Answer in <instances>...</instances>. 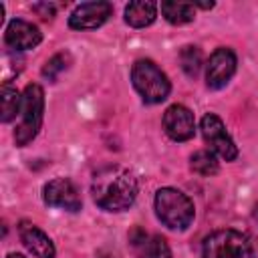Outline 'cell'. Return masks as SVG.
<instances>
[{
    "instance_id": "obj_1",
    "label": "cell",
    "mask_w": 258,
    "mask_h": 258,
    "mask_svg": "<svg viewBox=\"0 0 258 258\" xmlns=\"http://www.w3.org/2000/svg\"><path fill=\"white\" fill-rule=\"evenodd\" d=\"M91 194L101 210L123 212L137 198V179L121 165H107L95 173Z\"/></svg>"
},
{
    "instance_id": "obj_2",
    "label": "cell",
    "mask_w": 258,
    "mask_h": 258,
    "mask_svg": "<svg viewBox=\"0 0 258 258\" xmlns=\"http://www.w3.org/2000/svg\"><path fill=\"white\" fill-rule=\"evenodd\" d=\"M42 113H44V93H42V87L32 83V85H26L24 93H22V107H20V121L16 125V131H14V141L18 147H24L28 145L40 125H42Z\"/></svg>"
},
{
    "instance_id": "obj_3",
    "label": "cell",
    "mask_w": 258,
    "mask_h": 258,
    "mask_svg": "<svg viewBox=\"0 0 258 258\" xmlns=\"http://www.w3.org/2000/svg\"><path fill=\"white\" fill-rule=\"evenodd\" d=\"M155 214L171 230H185L194 222V202L173 187H161L155 194Z\"/></svg>"
},
{
    "instance_id": "obj_4",
    "label": "cell",
    "mask_w": 258,
    "mask_h": 258,
    "mask_svg": "<svg viewBox=\"0 0 258 258\" xmlns=\"http://www.w3.org/2000/svg\"><path fill=\"white\" fill-rule=\"evenodd\" d=\"M131 81H133V87L137 89V93L141 95V99L151 105L165 101L169 95V89H171L165 73L153 60H147V58H141L133 64Z\"/></svg>"
},
{
    "instance_id": "obj_5",
    "label": "cell",
    "mask_w": 258,
    "mask_h": 258,
    "mask_svg": "<svg viewBox=\"0 0 258 258\" xmlns=\"http://www.w3.org/2000/svg\"><path fill=\"white\" fill-rule=\"evenodd\" d=\"M204 258H256L248 238L236 230H216L204 240Z\"/></svg>"
},
{
    "instance_id": "obj_6",
    "label": "cell",
    "mask_w": 258,
    "mask_h": 258,
    "mask_svg": "<svg viewBox=\"0 0 258 258\" xmlns=\"http://www.w3.org/2000/svg\"><path fill=\"white\" fill-rule=\"evenodd\" d=\"M200 129H202L206 145L210 147V151L214 155H220L226 161H234L238 157V147L234 145L232 137L228 135V131L224 127V121L218 115L206 113L200 121Z\"/></svg>"
},
{
    "instance_id": "obj_7",
    "label": "cell",
    "mask_w": 258,
    "mask_h": 258,
    "mask_svg": "<svg viewBox=\"0 0 258 258\" xmlns=\"http://www.w3.org/2000/svg\"><path fill=\"white\" fill-rule=\"evenodd\" d=\"M44 204L52 208H62L67 212H79L83 206V200L79 196V189L75 183L67 177H54L44 185Z\"/></svg>"
},
{
    "instance_id": "obj_8",
    "label": "cell",
    "mask_w": 258,
    "mask_h": 258,
    "mask_svg": "<svg viewBox=\"0 0 258 258\" xmlns=\"http://www.w3.org/2000/svg\"><path fill=\"white\" fill-rule=\"evenodd\" d=\"M234 73H236V54L230 48L220 46L210 54L206 67V85L210 89H222L228 85Z\"/></svg>"
},
{
    "instance_id": "obj_9",
    "label": "cell",
    "mask_w": 258,
    "mask_h": 258,
    "mask_svg": "<svg viewBox=\"0 0 258 258\" xmlns=\"http://www.w3.org/2000/svg\"><path fill=\"white\" fill-rule=\"evenodd\" d=\"M163 129L173 141H187L196 133L194 113L183 105H171L163 113Z\"/></svg>"
},
{
    "instance_id": "obj_10",
    "label": "cell",
    "mask_w": 258,
    "mask_h": 258,
    "mask_svg": "<svg viewBox=\"0 0 258 258\" xmlns=\"http://www.w3.org/2000/svg\"><path fill=\"white\" fill-rule=\"evenodd\" d=\"M113 12L109 2H85L79 4L69 16V26L75 30H93L99 28Z\"/></svg>"
},
{
    "instance_id": "obj_11",
    "label": "cell",
    "mask_w": 258,
    "mask_h": 258,
    "mask_svg": "<svg viewBox=\"0 0 258 258\" xmlns=\"http://www.w3.org/2000/svg\"><path fill=\"white\" fill-rule=\"evenodd\" d=\"M129 244L137 258H171V250L163 236L149 234L141 228L129 232Z\"/></svg>"
},
{
    "instance_id": "obj_12",
    "label": "cell",
    "mask_w": 258,
    "mask_h": 258,
    "mask_svg": "<svg viewBox=\"0 0 258 258\" xmlns=\"http://www.w3.org/2000/svg\"><path fill=\"white\" fill-rule=\"evenodd\" d=\"M4 40L10 48H16V50H28V48H34L40 40H42V32L32 24V22H26L22 18H14L10 20V24L6 26V32H4Z\"/></svg>"
},
{
    "instance_id": "obj_13",
    "label": "cell",
    "mask_w": 258,
    "mask_h": 258,
    "mask_svg": "<svg viewBox=\"0 0 258 258\" xmlns=\"http://www.w3.org/2000/svg\"><path fill=\"white\" fill-rule=\"evenodd\" d=\"M18 234H20L22 244H24L36 258H54V254H56L54 244H52V240H50L40 228H36V226L30 224V222H20Z\"/></svg>"
},
{
    "instance_id": "obj_14",
    "label": "cell",
    "mask_w": 258,
    "mask_h": 258,
    "mask_svg": "<svg viewBox=\"0 0 258 258\" xmlns=\"http://www.w3.org/2000/svg\"><path fill=\"white\" fill-rule=\"evenodd\" d=\"M157 16L155 2H129L125 6V22L133 28L149 26Z\"/></svg>"
},
{
    "instance_id": "obj_15",
    "label": "cell",
    "mask_w": 258,
    "mask_h": 258,
    "mask_svg": "<svg viewBox=\"0 0 258 258\" xmlns=\"http://www.w3.org/2000/svg\"><path fill=\"white\" fill-rule=\"evenodd\" d=\"M161 14L171 24H185L191 22L196 16V6L191 2H161Z\"/></svg>"
},
{
    "instance_id": "obj_16",
    "label": "cell",
    "mask_w": 258,
    "mask_h": 258,
    "mask_svg": "<svg viewBox=\"0 0 258 258\" xmlns=\"http://www.w3.org/2000/svg\"><path fill=\"white\" fill-rule=\"evenodd\" d=\"M0 103H2V121L8 123L12 121L16 115H20V107H22V97L14 87L4 85L2 87V95H0Z\"/></svg>"
},
{
    "instance_id": "obj_17",
    "label": "cell",
    "mask_w": 258,
    "mask_h": 258,
    "mask_svg": "<svg viewBox=\"0 0 258 258\" xmlns=\"http://www.w3.org/2000/svg\"><path fill=\"white\" fill-rule=\"evenodd\" d=\"M179 62H181L183 73H185L187 77L196 79L198 73H200V69H202V62H204L202 50H200L198 46H191V44L183 46V48L179 50Z\"/></svg>"
},
{
    "instance_id": "obj_18",
    "label": "cell",
    "mask_w": 258,
    "mask_h": 258,
    "mask_svg": "<svg viewBox=\"0 0 258 258\" xmlns=\"http://www.w3.org/2000/svg\"><path fill=\"white\" fill-rule=\"evenodd\" d=\"M189 165L196 173L200 175H216L218 173V161H216V155L208 149H200L191 155L189 159Z\"/></svg>"
},
{
    "instance_id": "obj_19",
    "label": "cell",
    "mask_w": 258,
    "mask_h": 258,
    "mask_svg": "<svg viewBox=\"0 0 258 258\" xmlns=\"http://www.w3.org/2000/svg\"><path fill=\"white\" fill-rule=\"evenodd\" d=\"M69 62H71V56H69L67 52H58V54H54V56L42 67V77H46L48 81H56L58 75L67 71Z\"/></svg>"
},
{
    "instance_id": "obj_20",
    "label": "cell",
    "mask_w": 258,
    "mask_h": 258,
    "mask_svg": "<svg viewBox=\"0 0 258 258\" xmlns=\"http://www.w3.org/2000/svg\"><path fill=\"white\" fill-rule=\"evenodd\" d=\"M32 10H34V12H38L42 18H52L56 8H54V4H34V6H32Z\"/></svg>"
},
{
    "instance_id": "obj_21",
    "label": "cell",
    "mask_w": 258,
    "mask_h": 258,
    "mask_svg": "<svg viewBox=\"0 0 258 258\" xmlns=\"http://www.w3.org/2000/svg\"><path fill=\"white\" fill-rule=\"evenodd\" d=\"M99 258H115V256H111V254H105V252H99Z\"/></svg>"
},
{
    "instance_id": "obj_22",
    "label": "cell",
    "mask_w": 258,
    "mask_h": 258,
    "mask_svg": "<svg viewBox=\"0 0 258 258\" xmlns=\"http://www.w3.org/2000/svg\"><path fill=\"white\" fill-rule=\"evenodd\" d=\"M6 258H24V256H22V254H8Z\"/></svg>"
},
{
    "instance_id": "obj_23",
    "label": "cell",
    "mask_w": 258,
    "mask_h": 258,
    "mask_svg": "<svg viewBox=\"0 0 258 258\" xmlns=\"http://www.w3.org/2000/svg\"><path fill=\"white\" fill-rule=\"evenodd\" d=\"M254 218L258 220V204H256V210H254Z\"/></svg>"
}]
</instances>
